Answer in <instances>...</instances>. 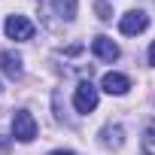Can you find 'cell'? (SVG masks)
<instances>
[{"label":"cell","instance_id":"12","mask_svg":"<svg viewBox=\"0 0 155 155\" xmlns=\"http://www.w3.org/2000/svg\"><path fill=\"white\" fill-rule=\"evenodd\" d=\"M149 64H155V43L149 46Z\"/></svg>","mask_w":155,"mask_h":155},{"label":"cell","instance_id":"10","mask_svg":"<svg viewBox=\"0 0 155 155\" xmlns=\"http://www.w3.org/2000/svg\"><path fill=\"white\" fill-rule=\"evenodd\" d=\"M143 152L146 155H155V122H149L146 131H143Z\"/></svg>","mask_w":155,"mask_h":155},{"label":"cell","instance_id":"6","mask_svg":"<svg viewBox=\"0 0 155 155\" xmlns=\"http://www.w3.org/2000/svg\"><path fill=\"white\" fill-rule=\"evenodd\" d=\"M101 88H104L107 94H128V88H131V79H128L125 73H104Z\"/></svg>","mask_w":155,"mask_h":155},{"label":"cell","instance_id":"9","mask_svg":"<svg viewBox=\"0 0 155 155\" xmlns=\"http://www.w3.org/2000/svg\"><path fill=\"white\" fill-rule=\"evenodd\" d=\"M101 137H104L101 143H104L107 149H119V146H122V128H119V125H116V128H104Z\"/></svg>","mask_w":155,"mask_h":155},{"label":"cell","instance_id":"13","mask_svg":"<svg viewBox=\"0 0 155 155\" xmlns=\"http://www.w3.org/2000/svg\"><path fill=\"white\" fill-rule=\"evenodd\" d=\"M49 155H73V152H67V149H55V152H49Z\"/></svg>","mask_w":155,"mask_h":155},{"label":"cell","instance_id":"1","mask_svg":"<svg viewBox=\"0 0 155 155\" xmlns=\"http://www.w3.org/2000/svg\"><path fill=\"white\" fill-rule=\"evenodd\" d=\"M37 3L49 28H61L76 18V0H37Z\"/></svg>","mask_w":155,"mask_h":155},{"label":"cell","instance_id":"8","mask_svg":"<svg viewBox=\"0 0 155 155\" xmlns=\"http://www.w3.org/2000/svg\"><path fill=\"white\" fill-rule=\"evenodd\" d=\"M0 70H3L9 79H18L21 76V55H15V52H0Z\"/></svg>","mask_w":155,"mask_h":155},{"label":"cell","instance_id":"5","mask_svg":"<svg viewBox=\"0 0 155 155\" xmlns=\"http://www.w3.org/2000/svg\"><path fill=\"white\" fill-rule=\"evenodd\" d=\"M146 28H149V15H146V12H140V9L125 12V15H122V21H119V31H122V34H128V37L143 34Z\"/></svg>","mask_w":155,"mask_h":155},{"label":"cell","instance_id":"2","mask_svg":"<svg viewBox=\"0 0 155 155\" xmlns=\"http://www.w3.org/2000/svg\"><path fill=\"white\" fill-rule=\"evenodd\" d=\"M12 137L21 140V143H31L37 137V122H34V116L28 110H15V116H12Z\"/></svg>","mask_w":155,"mask_h":155},{"label":"cell","instance_id":"4","mask_svg":"<svg viewBox=\"0 0 155 155\" xmlns=\"http://www.w3.org/2000/svg\"><path fill=\"white\" fill-rule=\"evenodd\" d=\"M3 31H6L9 40H31L34 37V25H31L28 15H9L6 25H3Z\"/></svg>","mask_w":155,"mask_h":155},{"label":"cell","instance_id":"7","mask_svg":"<svg viewBox=\"0 0 155 155\" xmlns=\"http://www.w3.org/2000/svg\"><path fill=\"white\" fill-rule=\"evenodd\" d=\"M91 52L101 58V61H116L122 52H119V46L110 40V37H94L91 40Z\"/></svg>","mask_w":155,"mask_h":155},{"label":"cell","instance_id":"11","mask_svg":"<svg viewBox=\"0 0 155 155\" xmlns=\"http://www.w3.org/2000/svg\"><path fill=\"white\" fill-rule=\"evenodd\" d=\"M97 12H101V18H104V21H110V18H113V12H110V6L104 3V0H97Z\"/></svg>","mask_w":155,"mask_h":155},{"label":"cell","instance_id":"3","mask_svg":"<svg viewBox=\"0 0 155 155\" xmlns=\"http://www.w3.org/2000/svg\"><path fill=\"white\" fill-rule=\"evenodd\" d=\"M73 107H76V113H82V116H88V113L97 107V88H94L88 79L76 85V91H73Z\"/></svg>","mask_w":155,"mask_h":155}]
</instances>
